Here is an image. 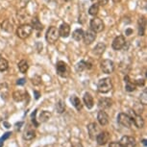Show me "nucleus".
Listing matches in <instances>:
<instances>
[{
  "label": "nucleus",
  "mask_w": 147,
  "mask_h": 147,
  "mask_svg": "<svg viewBox=\"0 0 147 147\" xmlns=\"http://www.w3.org/2000/svg\"><path fill=\"white\" fill-rule=\"evenodd\" d=\"M83 36H84V31L82 29H77L72 33V38L77 41L83 40Z\"/></svg>",
  "instance_id": "nucleus-25"
},
{
  "label": "nucleus",
  "mask_w": 147,
  "mask_h": 147,
  "mask_svg": "<svg viewBox=\"0 0 147 147\" xmlns=\"http://www.w3.org/2000/svg\"><path fill=\"white\" fill-rule=\"evenodd\" d=\"M100 132H101L100 128H99L98 125H97L96 123H94V122L90 123L88 125V136H90V138L91 140H95L97 135H98Z\"/></svg>",
  "instance_id": "nucleus-10"
},
{
  "label": "nucleus",
  "mask_w": 147,
  "mask_h": 147,
  "mask_svg": "<svg viewBox=\"0 0 147 147\" xmlns=\"http://www.w3.org/2000/svg\"><path fill=\"white\" fill-rule=\"evenodd\" d=\"M75 68H76V71H77V72H82V71H84L85 69H87V63H86L85 61H81V62H79V63L76 65Z\"/></svg>",
  "instance_id": "nucleus-29"
},
{
  "label": "nucleus",
  "mask_w": 147,
  "mask_h": 147,
  "mask_svg": "<svg viewBox=\"0 0 147 147\" xmlns=\"http://www.w3.org/2000/svg\"><path fill=\"white\" fill-rule=\"evenodd\" d=\"M112 105H113V100L111 98H108V97L100 98L98 101V107L100 108L101 110L109 109V108L112 107Z\"/></svg>",
  "instance_id": "nucleus-15"
},
{
  "label": "nucleus",
  "mask_w": 147,
  "mask_h": 147,
  "mask_svg": "<svg viewBox=\"0 0 147 147\" xmlns=\"http://www.w3.org/2000/svg\"><path fill=\"white\" fill-rule=\"evenodd\" d=\"M96 38V33L92 31L91 29L88 30L87 32L84 33V36H83V40H84V42L86 44H91L95 40Z\"/></svg>",
  "instance_id": "nucleus-13"
},
{
  "label": "nucleus",
  "mask_w": 147,
  "mask_h": 147,
  "mask_svg": "<svg viewBox=\"0 0 147 147\" xmlns=\"http://www.w3.org/2000/svg\"><path fill=\"white\" fill-rule=\"evenodd\" d=\"M135 85L136 86H144V84H145V80L144 79H138V80H135L134 81Z\"/></svg>",
  "instance_id": "nucleus-34"
},
{
  "label": "nucleus",
  "mask_w": 147,
  "mask_h": 147,
  "mask_svg": "<svg viewBox=\"0 0 147 147\" xmlns=\"http://www.w3.org/2000/svg\"><path fill=\"white\" fill-rule=\"evenodd\" d=\"M110 138H111V135L109 133L106 131H103V132H100L98 135H97L95 140H96V142L98 145H105V144H107L109 142Z\"/></svg>",
  "instance_id": "nucleus-11"
},
{
  "label": "nucleus",
  "mask_w": 147,
  "mask_h": 147,
  "mask_svg": "<svg viewBox=\"0 0 147 147\" xmlns=\"http://www.w3.org/2000/svg\"><path fill=\"white\" fill-rule=\"evenodd\" d=\"M59 35L62 38H67L70 34V27L67 23H63L59 28Z\"/></svg>",
  "instance_id": "nucleus-17"
},
{
  "label": "nucleus",
  "mask_w": 147,
  "mask_h": 147,
  "mask_svg": "<svg viewBox=\"0 0 147 147\" xmlns=\"http://www.w3.org/2000/svg\"><path fill=\"white\" fill-rule=\"evenodd\" d=\"M126 41H125V38L123 37V36H117L115 40H113V48L115 49V50H120V49H122L124 47V45H125Z\"/></svg>",
  "instance_id": "nucleus-12"
},
{
  "label": "nucleus",
  "mask_w": 147,
  "mask_h": 147,
  "mask_svg": "<svg viewBox=\"0 0 147 147\" xmlns=\"http://www.w3.org/2000/svg\"><path fill=\"white\" fill-rule=\"evenodd\" d=\"M91 1H94V0H91Z\"/></svg>",
  "instance_id": "nucleus-45"
},
{
  "label": "nucleus",
  "mask_w": 147,
  "mask_h": 147,
  "mask_svg": "<svg viewBox=\"0 0 147 147\" xmlns=\"http://www.w3.org/2000/svg\"><path fill=\"white\" fill-rule=\"evenodd\" d=\"M104 22L99 18H93L90 20V29L95 33L102 32L104 30Z\"/></svg>",
  "instance_id": "nucleus-5"
},
{
  "label": "nucleus",
  "mask_w": 147,
  "mask_h": 147,
  "mask_svg": "<svg viewBox=\"0 0 147 147\" xmlns=\"http://www.w3.org/2000/svg\"><path fill=\"white\" fill-rule=\"evenodd\" d=\"M142 142H143V145H144V146H146V140H143Z\"/></svg>",
  "instance_id": "nucleus-42"
},
{
  "label": "nucleus",
  "mask_w": 147,
  "mask_h": 147,
  "mask_svg": "<svg viewBox=\"0 0 147 147\" xmlns=\"http://www.w3.org/2000/svg\"><path fill=\"white\" fill-rule=\"evenodd\" d=\"M65 1H69V0H65Z\"/></svg>",
  "instance_id": "nucleus-44"
},
{
  "label": "nucleus",
  "mask_w": 147,
  "mask_h": 147,
  "mask_svg": "<svg viewBox=\"0 0 147 147\" xmlns=\"http://www.w3.org/2000/svg\"><path fill=\"white\" fill-rule=\"evenodd\" d=\"M97 121L101 126H106L109 123V115L106 112H104V110L99 111L97 113Z\"/></svg>",
  "instance_id": "nucleus-14"
},
{
  "label": "nucleus",
  "mask_w": 147,
  "mask_h": 147,
  "mask_svg": "<svg viewBox=\"0 0 147 147\" xmlns=\"http://www.w3.org/2000/svg\"><path fill=\"white\" fill-rule=\"evenodd\" d=\"M98 12H99V6L97 4H93L92 6H90V8L88 9V13L93 16H95L97 13H98Z\"/></svg>",
  "instance_id": "nucleus-30"
},
{
  "label": "nucleus",
  "mask_w": 147,
  "mask_h": 147,
  "mask_svg": "<svg viewBox=\"0 0 147 147\" xmlns=\"http://www.w3.org/2000/svg\"><path fill=\"white\" fill-rule=\"evenodd\" d=\"M35 137H36V132H35V130L32 129V128L27 129L25 131V133H24V135H23L24 140H31Z\"/></svg>",
  "instance_id": "nucleus-23"
},
{
  "label": "nucleus",
  "mask_w": 147,
  "mask_h": 147,
  "mask_svg": "<svg viewBox=\"0 0 147 147\" xmlns=\"http://www.w3.org/2000/svg\"><path fill=\"white\" fill-rule=\"evenodd\" d=\"M117 122L121 126L125 127V128H130L132 126V120L129 115L124 113H120L117 115Z\"/></svg>",
  "instance_id": "nucleus-6"
},
{
  "label": "nucleus",
  "mask_w": 147,
  "mask_h": 147,
  "mask_svg": "<svg viewBox=\"0 0 147 147\" xmlns=\"http://www.w3.org/2000/svg\"><path fill=\"white\" fill-rule=\"evenodd\" d=\"M50 116H51V113L49 112L42 111V112L40 113V115H38V120H40V122H46L50 118Z\"/></svg>",
  "instance_id": "nucleus-26"
},
{
  "label": "nucleus",
  "mask_w": 147,
  "mask_h": 147,
  "mask_svg": "<svg viewBox=\"0 0 147 147\" xmlns=\"http://www.w3.org/2000/svg\"><path fill=\"white\" fill-rule=\"evenodd\" d=\"M109 3V0H98V4L101 5V6H105Z\"/></svg>",
  "instance_id": "nucleus-39"
},
{
  "label": "nucleus",
  "mask_w": 147,
  "mask_h": 147,
  "mask_svg": "<svg viewBox=\"0 0 147 147\" xmlns=\"http://www.w3.org/2000/svg\"><path fill=\"white\" fill-rule=\"evenodd\" d=\"M113 2H115V3H117V2H119V1H121V0H113Z\"/></svg>",
  "instance_id": "nucleus-43"
},
{
  "label": "nucleus",
  "mask_w": 147,
  "mask_h": 147,
  "mask_svg": "<svg viewBox=\"0 0 147 147\" xmlns=\"http://www.w3.org/2000/svg\"><path fill=\"white\" fill-rule=\"evenodd\" d=\"M138 25H140V35L144 36V30H145V19L144 18L138 20Z\"/></svg>",
  "instance_id": "nucleus-31"
},
{
  "label": "nucleus",
  "mask_w": 147,
  "mask_h": 147,
  "mask_svg": "<svg viewBox=\"0 0 147 147\" xmlns=\"http://www.w3.org/2000/svg\"><path fill=\"white\" fill-rule=\"evenodd\" d=\"M56 68H57V73L58 75L65 78V77H67L68 76V67H67V65L63 62V61H60V62L57 63L56 65Z\"/></svg>",
  "instance_id": "nucleus-8"
},
{
  "label": "nucleus",
  "mask_w": 147,
  "mask_h": 147,
  "mask_svg": "<svg viewBox=\"0 0 147 147\" xmlns=\"http://www.w3.org/2000/svg\"><path fill=\"white\" fill-rule=\"evenodd\" d=\"M60 35H59V31L56 27L51 26L49 27V29L47 30L46 35H45V38L48 43H55L56 41L59 40Z\"/></svg>",
  "instance_id": "nucleus-3"
},
{
  "label": "nucleus",
  "mask_w": 147,
  "mask_h": 147,
  "mask_svg": "<svg viewBox=\"0 0 147 147\" xmlns=\"http://www.w3.org/2000/svg\"><path fill=\"white\" fill-rule=\"evenodd\" d=\"M113 88V83L110 78H103L97 84V90L100 93H108Z\"/></svg>",
  "instance_id": "nucleus-1"
},
{
  "label": "nucleus",
  "mask_w": 147,
  "mask_h": 147,
  "mask_svg": "<svg viewBox=\"0 0 147 147\" xmlns=\"http://www.w3.org/2000/svg\"><path fill=\"white\" fill-rule=\"evenodd\" d=\"M100 67L102 69V71L106 74H111L113 73V70H115V63H113V61L111 60H103L100 63Z\"/></svg>",
  "instance_id": "nucleus-7"
},
{
  "label": "nucleus",
  "mask_w": 147,
  "mask_h": 147,
  "mask_svg": "<svg viewBox=\"0 0 147 147\" xmlns=\"http://www.w3.org/2000/svg\"><path fill=\"white\" fill-rule=\"evenodd\" d=\"M131 33H132V30H127V31H126V34L127 35H128V36H130V34H131Z\"/></svg>",
  "instance_id": "nucleus-41"
},
{
  "label": "nucleus",
  "mask_w": 147,
  "mask_h": 147,
  "mask_svg": "<svg viewBox=\"0 0 147 147\" xmlns=\"http://www.w3.org/2000/svg\"><path fill=\"white\" fill-rule=\"evenodd\" d=\"M8 67H9V63H8L7 60H5L4 58L0 57V71H6Z\"/></svg>",
  "instance_id": "nucleus-28"
},
{
  "label": "nucleus",
  "mask_w": 147,
  "mask_h": 147,
  "mask_svg": "<svg viewBox=\"0 0 147 147\" xmlns=\"http://www.w3.org/2000/svg\"><path fill=\"white\" fill-rule=\"evenodd\" d=\"M56 110H57V112L59 113H62L65 112V103H63V100H60L57 103V105H56Z\"/></svg>",
  "instance_id": "nucleus-32"
},
{
  "label": "nucleus",
  "mask_w": 147,
  "mask_h": 147,
  "mask_svg": "<svg viewBox=\"0 0 147 147\" xmlns=\"http://www.w3.org/2000/svg\"><path fill=\"white\" fill-rule=\"evenodd\" d=\"M32 28H34V29H37V30H42L43 28V26H42V24L40 23V21H38V18H33L32 19Z\"/></svg>",
  "instance_id": "nucleus-27"
},
{
  "label": "nucleus",
  "mask_w": 147,
  "mask_h": 147,
  "mask_svg": "<svg viewBox=\"0 0 147 147\" xmlns=\"http://www.w3.org/2000/svg\"><path fill=\"white\" fill-rule=\"evenodd\" d=\"M32 32H33V28L31 25H29V24H22L16 30V36L19 38L24 40V38H28L32 34Z\"/></svg>",
  "instance_id": "nucleus-2"
},
{
  "label": "nucleus",
  "mask_w": 147,
  "mask_h": 147,
  "mask_svg": "<svg viewBox=\"0 0 147 147\" xmlns=\"http://www.w3.org/2000/svg\"><path fill=\"white\" fill-rule=\"evenodd\" d=\"M129 116L131 117V120H132V123L135 124V126L137 127V128L140 129V128H143L144 126V120L142 118V116L138 115V113H136L135 111H130L129 113Z\"/></svg>",
  "instance_id": "nucleus-4"
},
{
  "label": "nucleus",
  "mask_w": 147,
  "mask_h": 147,
  "mask_svg": "<svg viewBox=\"0 0 147 147\" xmlns=\"http://www.w3.org/2000/svg\"><path fill=\"white\" fill-rule=\"evenodd\" d=\"M70 102L72 103V105L74 106V108L77 110V111H81L82 108H83V104L81 100L77 97L76 95H72L70 97Z\"/></svg>",
  "instance_id": "nucleus-19"
},
{
  "label": "nucleus",
  "mask_w": 147,
  "mask_h": 147,
  "mask_svg": "<svg viewBox=\"0 0 147 147\" xmlns=\"http://www.w3.org/2000/svg\"><path fill=\"white\" fill-rule=\"evenodd\" d=\"M26 96H27V92L25 90H18L13 92V99L16 102H21V101L25 100Z\"/></svg>",
  "instance_id": "nucleus-16"
},
{
  "label": "nucleus",
  "mask_w": 147,
  "mask_h": 147,
  "mask_svg": "<svg viewBox=\"0 0 147 147\" xmlns=\"http://www.w3.org/2000/svg\"><path fill=\"white\" fill-rule=\"evenodd\" d=\"M29 1H30V0H18V2H19V4H20L21 8L26 7V5L29 3Z\"/></svg>",
  "instance_id": "nucleus-35"
},
{
  "label": "nucleus",
  "mask_w": 147,
  "mask_h": 147,
  "mask_svg": "<svg viewBox=\"0 0 147 147\" xmlns=\"http://www.w3.org/2000/svg\"><path fill=\"white\" fill-rule=\"evenodd\" d=\"M72 147H83L81 141L79 140H76V141H73L72 142Z\"/></svg>",
  "instance_id": "nucleus-36"
},
{
  "label": "nucleus",
  "mask_w": 147,
  "mask_h": 147,
  "mask_svg": "<svg viewBox=\"0 0 147 147\" xmlns=\"http://www.w3.org/2000/svg\"><path fill=\"white\" fill-rule=\"evenodd\" d=\"M28 68H29V65L25 60H22L18 63V69L21 73H26L28 71Z\"/></svg>",
  "instance_id": "nucleus-24"
},
{
  "label": "nucleus",
  "mask_w": 147,
  "mask_h": 147,
  "mask_svg": "<svg viewBox=\"0 0 147 147\" xmlns=\"http://www.w3.org/2000/svg\"><path fill=\"white\" fill-rule=\"evenodd\" d=\"M108 147H121V145L119 144V142H116V141H113V142H111Z\"/></svg>",
  "instance_id": "nucleus-37"
},
{
  "label": "nucleus",
  "mask_w": 147,
  "mask_h": 147,
  "mask_svg": "<svg viewBox=\"0 0 147 147\" xmlns=\"http://www.w3.org/2000/svg\"><path fill=\"white\" fill-rule=\"evenodd\" d=\"M83 100H84V104L86 105V107H87L88 109H92L94 106V101H93L92 95H91L90 92H86L84 94Z\"/></svg>",
  "instance_id": "nucleus-18"
},
{
  "label": "nucleus",
  "mask_w": 147,
  "mask_h": 147,
  "mask_svg": "<svg viewBox=\"0 0 147 147\" xmlns=\"http://www.w3.org/2000/svg\"><path fill=\"white\" fill-rule=\"evenodd\" d=\"M11 135H12V134H11V133L10 132H8V133H6V134H5V136H4V138H1V140H0V141H1V142H3V141L5 140H6V138H9L10 137V136Z\"/></svg>",
  "instance_id": "nucleus-40"
},
{
  "label": "nucleus",
  "mask_w": 147,
  "mask_h": 147,
  "mask_svg": "<svg viewBox=\"0 0 147 147\" xmlns=\"http://www.w3.org/2000/svg\"><path fill=\"white\" fill-rule=\"evenodd\" d=\"M1 28L2 30H4V31H6L8 33H12L13 30V23H11V21L9 19H6L5 21L2 22Z\"/></svg>",
  "instance_id": "nucleus-22"
},
{
  "label": "nucleus",
  "mask_w": 147,
  "mask_h": 147,
  "mask_svg": "<svg viewBox=\"0 0 147 147\" xmlns=\"http://www.w3.org/2000/svg\"><path fill=\"white\" fill-rule=\"evenodd\" d=\"M105 50H106V45L102 42H99L93 48V53L97 55V56H101V55L105 52Z\"/></svg>",
  "instance_id": "nucleus-21"
},
{
  "label": "nucleus",
  "mask_w": 147,
  "mask_h": 147,
  "mask_svg": "<svg viewBox=\"0 0 147 147\" xmlns=\"http://www.w3.org/2000/svg\"><path fill=\"white\" fill-rule=\"evenodd\" d=\"M119 144L121 145V147H135L136 144H137V141H136V138L134 137L124 136V137L121 138Z\"/></svg>",
  "instance_id": "nucleus-9"
},
{
  "label": "nucleus",
  "mask_w": 147,
  "mask_h": 147,
  "mask_svg": "<svg viewBox=\"0 0 147 147\" xmlns=\"http://www.w3.org/2000/svg\"><path fill=\"white\" fill-rule=\"evenodd\" d=\"M124 80H125V83H126V86H125V90L127 91H129V92H132V91H134L136 90V87L137 86L135 85L134 82H132L131 80H130L129 76H125V78H124Z\"/></svg>",
  "instance_id": "nucleus-20"
},
{
  "label": "nucleus",
  "mask_w": 147,
  "mask_h": 147,
  "mask_svg": "<svg viewBox=\"0 0 147 147\" xmlns=\"http://www.w3.org/2000/svg\"><path fill=\"white\" fill-rule=\"evenodd\" d=\"M26 83V80L24 79V78H21V79H19L18 80V82H16V85H19V86H22V85H24Z\"/></svg>",
  "instance_id": "nucleus-38"
},
{
  "label": "nucleus",
  "mask_w": 147,
  "mask_h": 147,
  "mask_svg": "<svg viewBox=\"0 0 147 147\" xmlns=\"http://www.w3.org/2000/svg\"><path fill=\"white\" fill-rule=\"evenodd\" d=\"M140 102L142 105L147 104V92H146V90H144L142 92V94H140Z\"/></svg>",
  "instance_id": "nucleus-33"
}]
</instances>
